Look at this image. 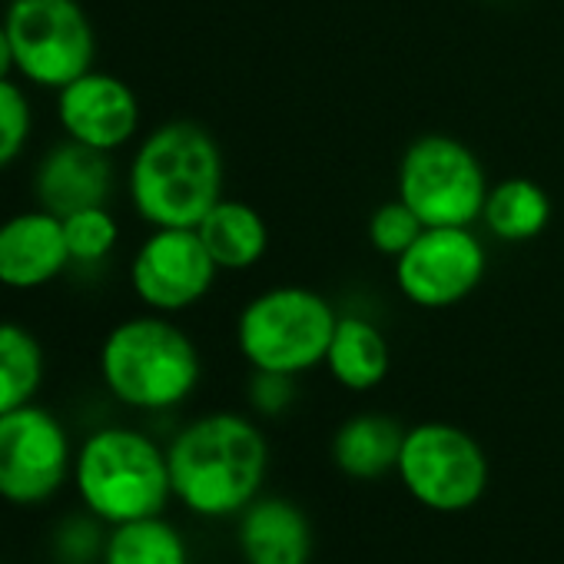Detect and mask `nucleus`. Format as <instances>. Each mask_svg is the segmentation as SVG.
I'll use <instances>...</instances> for the list:
<instances>
[{
    "mask_svg": "<svg viewBox=\"0 0 564 564\" xmlns=\"http://www.w3.org/2000/svg\"><path fill=\"white\" fill-rule=\"evenodd\" d=\"M173 498L199 518L239 514L259 498L269 445L259 425L239 412L193 419L166 448Z\"/></svg>",
    "mask_w": 564,
    "mask_h": 564,
    "instance_id": "1",
    "label": "nucleus"
},
{
    "mask_svg": "<svg viewBox=\"0 0 564 564\" xmlns=\"http://www.w3.org/2000/svg\"><path fill=\"white\" fill-rule=\"evenodd\" d=\"M223 150L216 137L193 120H170L150 130L127 166V196L150 226H189L223 199Z\"/></svg>",
    "mask_w": 564,
    "mask_h": 564,
    "instance_id": "2",
    "label": "nucleus"
},
{
    "mask_svg": "<svg viewBox=\"0 0 564 564\" xmlns=\"http://www.w3.org/2000/svg\"><path fill=\"white\" fill-rule=\"evenodd\" d=\"M97 366L107 392L137 412H170L183 405L203 379L196 343L160 313L117 323L100 346Z\"/></svg>",
    "mask_w": 564,
    "mask_h": 564,
    "instance_id": "3",
    "label": "nucleus"
},
{
    "mask_svg": "<svg viewBox=\"0 0 564 564\" xmlns=\"http://www.w3.org/2000/svg\"><path fill=\"white\" fill-rule=\"evenodd\" d=\"M70 478L84 511L107 528L163 514L173 498L166 448L123 425L90 432L74 452Z\"/></svg>",
    "mask_w": 564,
    "mask_h": 564,
    "instance_id": "4",
    "label": "nucleus"
},
{
    "mask_svg": "<svg viewBox=\"0 0 564 564\" xmlns=\"http://www.w3.org/2000/svg\"><path fill=\"white\" fill-rule=\"evenodd\" d=\"M339 313L310 286H272L236 319V349L256 372L303 376L326 362Z\"/></svg>",
    "mask_w": 564,
    "mask_h": 564,
    "instance_id": "5",
    "label": "nucleus"
},
{
    "mask_svg": "<svg viewBox=\"0 0 564 564\" xmlns=\"http://www.w3.org/2000/svg\"><path fill=\"white\" fill-rule=\"evenodd\" d=\"M4 28L14 74L37 90H64L97 61V31L80 0H11Z\"/></svg>",
    "mask_w": 564,
    "mask_h": 564,
    "instance_id": "6",
    "label": "nucleus"
},
{
    "mask_svg": "<svg viewBox=\"0 0 564 564\" xmlns=\"http://www.w3.org/2000/svg\"><path fill=\"white\" fill-rule=\"evenodd\" d=\"M488 186L475 150L448 133L412 140L399 160V199L425 226H475Z\"/></svg>",
    "mask_w": 564,
    "mask_h": 564,
    "instance_id": "7",
    "label": "nucleus"
},
{
    "mask_svg": "<svg viewBox=\"0 0 564 564\" xmlns=\"http://www.w3.org/2000/svg\"><path fill=\"white\" fill-rule=\"evenodd\" d=\"M405 491L429 511L455 514L481 501L488 488V455L458 425L422 422L405 429L399 465Z\"/></svg>",
    "mask_w": 564,
    "mask_h": 564,
    "instance_id": "8",
    "label": "nucleus"
},
{
    "mask_svg": "<svg viewBox=\"0 0 564 564\" xmlns=\"http://www.w3.org/2000/svg\"><path fill=\"white\" fill-rule=\"evenodd\" d=\"M74 475V445L64 422L44 405L0 415V501L47 505Z\"/></svg>",
    "mask_w": 564,
    "mask_h": 564,
    "instance_id": "9",
    "label": "nucleus"
},
{
    "mask_svg": "<svg viewBox=\"0 0 564 564\" xmlns=\"http://www.w3.org/2000/svg\"><path fill=\"white\" fill-rule=\"evenodd\" d=\"M488 252L475 226H425L395 259V286L419 310H452L485 279Z\"/></svg>",
    "mask_w": 564,
    "mask_h": 564,
    "instance_id": "10",
    "label": "nucleus"
},
{
    "mask_svg": "<svg viewBox=\"0 0 564 564\" xmlns=\"http://www.w3.org/2000/svg\"><path fill=\"white\" fill-rule=\"evenodd\" d=\"M216 275L219 265L189 226L153 229L130 259L133 296L160 316H176L199 306L209 296Z\"/></svg>",
    "mask_w": 564,
    "mask_h": 564,
    "instance_id": "11",
    "label": "nucleus"
},
{
    "mask_svg": "<svg viewBox=\"0 0 564 564\" xmlns=\"http://www.w3.org/2000/svg\"><path fill=\"white\" fill-rule=\"evenodd\" d=\"M57 123L67 140L117 153L140 133V100L123 77L87 70L57 90Z\"/></svg>",
    "mask_w": 564,
    "mask_h": 564,
    "instance_id": "12",
    "label": "nucleus"
},
{
    "mask_svg": "<svg viewBox=\"0 0 564 564\" xmlns=\"http://www.w3.org/2000/svg\"><path fill=\"white\" fill-rule=\"evenodd\" d=\"M67 265L70 249L61 216L37 206L0 223V286L31 293L64 275Z\"/></svg>",
    "mask_w": 564,
    "mask_h": 564,
    "instance_id": "13",
    "label": "nucleus"
},
{
    "mask_svg": "<svg viewBox=\"0 0 564 564\" xmlns=\"http://www.w3.org/2000/svg\"><path fill=\"white\" fill-rule=\"evenodd\" d=\"M113 153L61 140L34 170V199L54 216H70L87 206H107L113 196Z\"/></svg>",
    "mask_w": 564,
    "mask_h": 564,
    "instance_id": "14",
    "label": "nucleus"
},
{
    "mask_svg": "<svg viewBox=\"0 0 564 564\" xmlns=\"http://www.w3.org/2000/svg\"><path fill=\"white\" fill-rule=\"evenodd\" d=\"M236 544L246 564H310L313 524L286 498H256L239 511Z\"/></svg>",
    "mask_w": 564,
    "mask_h": 564,
    "instance_id": "15",
    "label": "nucleus"
},
{
    "mask_svg": "<svg viewBox=\"0 0 564 564\" xmlns=\"http://www.w3.org/2000/svg\"><path fill=\"white\" fill-rule=\"evenodd\" d=\"M206 252L219 272H246L269 249V226L262 213L242 199H219L196 226Z\"/></svg>",
    "mask_w": 564,
    "mask_h": 564,
    "instance_id": "16",
    "label": "nucleus"
},
{
    "mask_svg": "<svg viewBox=\"0 0 564 564\" xmlns=\"http://www.w3.org/2000/svg\"><path fill=\"white\" fill-rule=\"evenodd\" d=\"M405 429L382 412H362L346 419L333 438V462L343 475L376 481L395 471Z\"/></svg>",
    "mask_w": 564,
    "mask_h": 564,
    "instance_id": "17",
    "label": "nucleus"
},
{
    "mask_svg": "<svg viewBox=\"0 0 564 564\" xmlns=\"http://www.w3.org/2000/svg\"><path fill=\"white\" fill-rule=\"evenodd\" d=\"M329 376L349 392H369L386 382L392 352L386 333L366 316H339L326 362Z\"/></svg>",
    "mask_w": 564,
    "mask_h": 564,
    "instance_id": "18",
    "label": "nucleus"
},
{
    "mask_svg": "<svg viewBox=\"0 0 564 564\" xmlns=\"http://www.w3.org/2000/svg\"><path fill=\"white\" fill-rule=\"evenodd\" d=\"M478 223L501 242H531L551 223V199L541 183L528 176H508L488 186Z\"/></svg>",
    "mask_w": 564,
    "mask_h": 564,
    "instance_id": "19",
    "label": "nucleus"
},
{
    "mask_svg": "<svg viewBox=\"0 0 564 564\" xmlns=\"http://www.w3.org/2000/svg\"><path fill=\"white\" fill-rule=\"evenodd\" d=\"M100 564H189V547L163 514H153L113 524Z\"/></svg>",
    "mask_w": 564,
    "mask_h": 564,
    "instance_id": "20",
    "label": "nucleus"
},
{
    "mask_svg": "<svg viewBox=\"0 0 564 564\" xmlns=\"http://www.w3.org/2000/svg\"><path fill=\"white\" fill-rule=\"evenodd\" d=\"M44 349L21 323H0V415L24 409L44 386Z\"/></svg>",
    "mask_w": 564,
    "mask_h": 564,
    "instance_id": "21",
    "label": "nucleus"
},
{
    "mask_svg": "<svg viewBox=\"0 0 564 564\" xmlns=\"http://www.w3.org/2000/svg\"><path fill=\"white\" fill-rule=\"evenodd\" d=\"M64 236L74 265H100L120 242V223L107 206H87L64 216Z\"/></svg>",
    "mask_w": 564,
    "mask_h": 564,
    "instance_id": "22",
    "label": "nucleus"
},
{
    "mask_svg": "<svg viewBox=\"0 0 564 564\" xmlns=\"http://www.w3.org/2000/svg\"><path fill=\"white\" fill-rule=\"evenodd\" d=\"M34 133V110L24 87L11 77L0 80V170L21 160Z\"/></svg>",
    "mask_w": 564,
    "mask_h": 564,
    "instance_id": "23",
    "label": "nucleus"
},
{
    "mask_svg": "<svg viewBox=\"0 0 564 564\" xmlns=\"http://www.w3.org/2000/svg\"><path fill=\"white\" fill-rule=\"evenodd\" d=\"M425 229V223L395 196L392 203H382L372 216H369V242L376 252L399 259Z\"/></svg>",
    "mask_w": 564,
    "mask_h": 564,
    "instance_id": "24",
    "label": "nucleus"
},
{
    "mask_svg": "<svg viewBox=\"0 0 564 564\" xmlns=\"http://www.w3.org/2000/svg\"><path fill=\"white\" fill-rule=\"evenodd\" d=\"M107 538H100L97 518L87 511L80 518H67L54 534V554L61 564H94L104 557Z\"/></svg>",
    "mask_w": 564,
    "mask_h": 564,
    "instance_id": "25",
    "label": "nucleus"
},
{
    "mask_svg": "<svg viewBox=\"0 0 564 564\" xmlns=\"http://www.w3.org/2000/svg\"><path fill=\"white\" fill-rule=\"evenodd\" d=\"M296 399V376H282V372H256L249 382V402L259 415H282Z\"/></svg>",
    "mask_w": 564,
    "mask_h": 564,
    "instance_id": "26",
    "label": "nucleus"
},
{
    "mask_svg": "<svg viewBox=\"0 0 564 564\" xmlns=\"http://www.w3.org/2000/svg\"><path fill=\"white\" fill-rule=\"evenodd\" d=\"M11 77H14V47L4 28V18H0V80H11Z\"/></svg>",
    "mask_w": 564,
    "mask_h": 564,
    "instance_id": "27",
    "label": "nucleus"
},
{
    "mask_svg": "<svg viewBox=\"0 0 564 564\" xmlns=\"http://www.w3.org/2000/svg\"><path fill=\"white\" fill-rule=\"evenodd\" d=\"M0 564H8V561H0Z\"/></svg>",
    "mask_w": 564,
    "mask_h": 564,
    "instance_id": "28",
    "label": "nucleus"
}]
</instances>
